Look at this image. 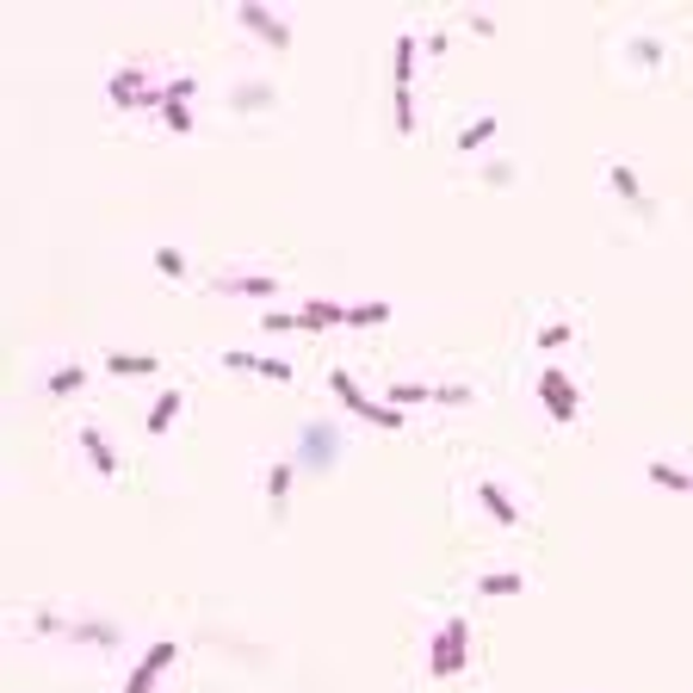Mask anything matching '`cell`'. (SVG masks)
<instances>
[{
    "label": "cell",
    "mask_w": 693,
    "mask_h": 693,
    "mask_svg": "<svg viewBox=\"0 0 693 693\" xmlns=\"http://www.w3.org/2000/svg\"><path fill=\"white\" fill-rule=\"evenodd\" d=\"M291 483H297V459H272V464H267V514H272V520H285Z\"/></svg>",
    "instance_id": "cell-13"
},
{
    "label": "cell",
    "mask_w": 693,
    "mask_h": 693,
    "mask_svg": "<svg viewBox=\"0 0 693 693\" xmlns=\"http://www.w3.org/2000/svg\"><path fill=\"white\" fill-rule=\"evenodd\" d=\"M625 50H632V62H637V69H656V62H662V44H656V38H644V32H637V38H625Z\"/></svg>",
    "instance_id": "cell-23"
},
{
    "label": "cell",
    "mask_w": 693,
    "mask_h": 693,
    "mask_svg": "<svg viewBox=\"0 0 693 693\" xmlns=\"http://www.w3.org/2000/svg\"><path fill=\"white\" fill-rule=\"evenodd\" d=\"M106 372H112V378H155V372H161V353H106Z\"/></svg>",
    "instance_id": "cell-18"
},
{
    "label": "cell",
    "mask_w": 693,
    "mask_h": 693,
    "mask_svg": "<svg viewBox=\"0 0 693 693\" xmlns=\"http://www.w3.org/2000/svg\"><path fill=\"white\" fill-rule=\"evenodd\" d=\"M341 427L328 422V415H309L304 427H297V452H291V459H297V471H309V477H323V471H335V464H341Z\"/></svg>",
    "instance_id": "cell-5"
},
{
    "label": "cell",
    "mask_w": 693,
    "mask_h": 693,
    "mask_svg": "<svg viewBox=\"0 0 693 693\" xmlns=\"http://www.w3.org/2000/svg\"><path fill=\"white\" fill-rule=\"evenodd\" d=\"M681 496H693V471H688V483H681Z\"/></svg>",
    "instance_id": "cell-28"
},
{
    "label": "cell",
    "mask_w": 693,
    "mask_h": 693,
    "mask_svg": "<svg viewBox=\"0 0 693 693\" xmlns=\"http://www.w3.org/2000/svg\"><path fill=\"white\" fill-rule=\"evenodd\" d=\"M75 440H81V452H87V464H94L99 477H118V446L106 440L94 422H81V427H75Z\"/></svg>",
    "instance_id": "cell-14"
},
{
    "label": "cell",
    "mask_w": 693,
    "mask_h": 693,
    "mask_svg": "<svg viewBox=\"0 0 693 693\" xmlns=\"http://www.w3.org/2000/svg\"><path fill=\"white\" fill-rule=\"evenodd\" d=\"M477 508L489 520H501V526H514L520 520V501L508 496V483H496V477H477Z\"/></svg>",
    "instance_id": "cell-15"
},
{
    "label": "cell",
    "mask_w": 693,
    "mask_h": 693,
    "mask_svg": "<svg viewBox=\"0 0 693 693\" xmlns=\"http://www.w3.org/2000/svg\"><path fill=\"white\" fill-rule=\"evenodd\" d=\"M415 62H422V38H409V32H397V44H390V106H397V131H415Z\"/></svg>",
    "instance_id": "cell-3"
},
{
    "label": "cell",
    "mask_w": 693,
    "mask_h": 693,
    "mask_svg": "<svg viewBox=\"0 0 693 693\" xmlns=\"http://www.w3.org/2000/svg\"><path fill=\"white\" fill-rule=\"evenodd\" d=\"M390 309H397V304H385V297H366V304H346V323H341V328H378V323H390Z\"/></svg>",
    "instance_id": "cell-22"
},
{
    "label": "cell",
    "mask_w": 693,
    "mask_h": 693,
    "mask_svg": "<svg viewBox=\"0 0 693 693\" xmlns=\"http://www.w3.org/2000/svg\"><path fill=\"white\" fill-rule=\"evenodd\" d=\"M81 390H87V366H75V360L44 372V397H81Z\"/></svg>",
    "instance_id": "cell-19"
},
{
    "label": "cell",
    "mask_w": 693,
    "mask_h": 693,
    "mask_svg": "<svg viewBox=\"0 0 693 693\" xmlns=\"http://www.w3.org/2000/svg\"><path fill=\"white\" fill-rule=\"evenodd\" d=\"M193 94H198V81L193 75H168V94H161V124H168L173 136H193Z\"/></svg>",
    "instance_id": "cell-9"
},
{
    "label": "cell",
    "mask_w": 693,
    "mask_h": 693,
    "mask_svg": "<svg viewBox=\"0 0 693 693\" xmlns=\"http://www.w3.org/2000/svg\"><path fill=\"white\" fill-rule=\"evenodd\" d=\"M124 693H161V688H155V681H143V674H131V681H124Z\"/></svg>",
    "instance_id": "cell-27"
},
{
    "label": "cell",
    "mask_w": 693,
    "mask_h": 693,
    "mask_svg": "<svg viewBox=\"0 0 693 693\" xmlns=\"http://www.w3.org/2000/svg\"><path fill=\"white\" fill-rule=\"evenodd\" d=\"M25 637H62V644H87V651H112L118 644V625L112 619H94L81 607H32L20 619Z\"/></svg>",
    "instance_id": "cell-1"
},
{
    "label": "cell",
    "mask_w": 693,
    "mask_h": 693,
    "mask_svg": "<svg viewBox=\"0 0 693 693\" xmlns=\"http://www.w3.org/2000/svg\"><path fill=\"white\" fill-rule=\"evenodd\" d=\"M539 403H545V415H551V422H576L582 415V390H576V378H570V372L563 366H545L539 372Z\"/></svg>",
    "instance_id": "cell-7"
},
{
    "label": "cell",
    "mask_w": 693,
    "mask_h": 693,
    "mask_svg": "<svg viewBox=\"0 0 693 693\" xmlns=\"http://www.w3.org/2000/svg\"><path fill=\"white\" fill-rule=\"evenodd\" d=\"M173 656H180V644H173V637H161V644H149V651H143V662H136L131 674H143V681H161V669H168Z\"/></svg>",
    "instance_id": "cell-21"
},
{
    "label": "cell",
    "mask_w": 693,
    "mask_h": 693,
    "mask_svg": "<svg viewBox=\"0 0 693 693\" xmlns=\"http://www.w3.org/2000/svg\"><path fill=\"white\" fill-rule=\"evenodd\" d=\"M570 335H576V328L563 323V316H551V323H539V335H533V341H539V353H551V346H563Z\"/></svg>",
    "instance_id": "cell-24"
},
{
    "label": "cell",
    "mask_w": 693,
    "mask_h": 693,
    "mask_svg": "<svg viewBox=\"0 0 693 693\" xmlns=\"http://www.w3.org/2000/svg\"><path fill=\"white\" fill-rule=\"evenodd\" d=\"M211 291H223V297H279V272L223 267V272H211Z\"/></svg>",
    "instance_id": "cell-8"
},
{
    "label": "cell",
    "mask_w": 693,
    "mask_h": 693,
    "mask_svg": "<svg viewBox=\"0 0 693 693\" xmlns=\"http://www.w3.org/2000/svg\"><path fill=\"white\" fill-rule=\"evenodd\" d=\"M471 588H477L483 600H501V595H526V576H520V570H483Z\"/></svg>",
    "instance_id": "cell-20"
},
{
    "label": "cell",
    "mask_w": 693,
    "mask_h": 693,
    "mask_svg": "<svg viewBox=\"0 0 693 693\" xmlns=\"http://www.w3.org/2000/svg\"><path fill=\"white\" fill-rule=\"evenodd\" d=\"M180 409H186V397L180 390H161L149 403V415H143V427H149V440H161V434H173V422H180Z\"/></svg>",
    "instance_id": "cell-16"
},
{
    "label": "cell",
    "mask_w": 693,
    "mask_h": 693,
    "mask_svg": "<svg viewBox=\"0 0 693 693\" xmlns=\"http://www.w3.org/2000/svg\"><path fill=\"white\" fill-rule=\"evenodd\" d=\"M235 25H242V32H248V38H260L267 44V50H291V20H279V13H272V7H235Z\"/></svg>",
    "instance_id": "cell-10"
},
{
    "label": "cell",
    "mask_w": 693,
    "mask_h": 693,
    "mask_svg": "<svg viewBox=\"0 0 693 693\" xmlns=\"http://www.w3.org/2000/svg\"><path fill=\"white\" fill-rule=\"evenodd\" d=\"M607 186L625 198V211H632V217H656V198L644 193V180L632 173V161H625V155H607Z\"/></svg>",
    "instance_id": "cell-11"
},
{
    "label": "cell",
    "mask_w": 693,
    "mask_h": 693,
    "mask_svg": "<svg viewBox=\"0 0 693 693\" xmlns=\"http://www.w3.org/2000/svg\"><path fill=\"white\" fill-rule=\"evenodd\" d=\"M161 94H168V81L155 75L149 57L118 62L106 75V106H118V112H161Z\"/></svg>",
    "instance_id": "cell-2"
},
{
    "label": "cell",
    "mask_w": 693,
    "mask_h": 693,
    "mask_svg": "<svg viewBox=\"0 0 693 693\" xmlns=\"http://www.w3.org/2000/svg\"><path fill=\"white\" fill-rule=\"evenodd\" d=\"M328 390H335V403H341L346 415H360V422L385 427V434H390V427H403V409H390L385 397H366V390L353 385V372L335 366V372H328Z\"/></svg>",
    "instance_id": "cell-6"
},
{
    "label": "cell",
    "mask_w": 693,
    "mask_h": 693,
    "mask_svg": "<svg viewBox=\"0 0 693 693\" xmlns=\"http://www.w3.org/2000/svg\"><path fill=\"white\" fill-rule=\"evenodd\" d=\"M464 662H471V619L446 613L440 625H434V637H427V674H434V681H452Z\"/></svg>",
    "instance_id": "cell-4"
},
{
    "label": "cell",
    "mask_w": 693,
    "mask_h": 693,
    "mask_svg": "<svg viewBox=\"0 0 693 693\" xmlns=\"http://www.w3.org/2000/svg\"><path fill=\"white\" fill-rule=\"evenodd\" d=\"M155 267L168 272V279H186V254H180V248L168 242V248H155Z\"/></svg>",
    "instance_id": "cell-25"
},
{
    "label": "cell",
    "mask_w": 693,
    "mask_h": 693,
    "mask_svg": "<svg viewBox=\"0 0 693 693\" xmlns=\"http://www.w3.org/2000/svg\"><path fill=\"white\" fill-rule=\"evenodd\" d=\"M483 180H489V186H508V180H514V168H508V161H489V168H483Z\"/></svg>",
    "instance_id": "cell-26"
},
{
    "label": "cell",
    "mask_w": 693,
    "mask_h": 693,
    "mask_svg": "<svg viewBox=\"0 0 693 693\" xmlns=\"http://www.w3.org/2000/svg\"><path fill=\"white\" fill-rule=\"evenodd\" d=\"M496 131H501V112H477V118H471V124L459 131V143H452V149H459V155H477L483 143H496Z\"/></svg>",
    "instance_id": "cell-17"
},
{
    "label": "cell",
    "mask_w": 693,
    "mask_h": 693,
    "mask_svg": "<svg viewBox=\"0 0 693 693\" xmlns=\"http://www.w3.org/2000/svg\"><path fill=\"white\" fill-rule=\"evenodd\" d=\"M217 360H223V366H235V372H260V378H272V385H291V366H285V360H272V353H242V346H223Z\"/></svg>",
    "instance_id": "cell-12"
}]
</instances>
